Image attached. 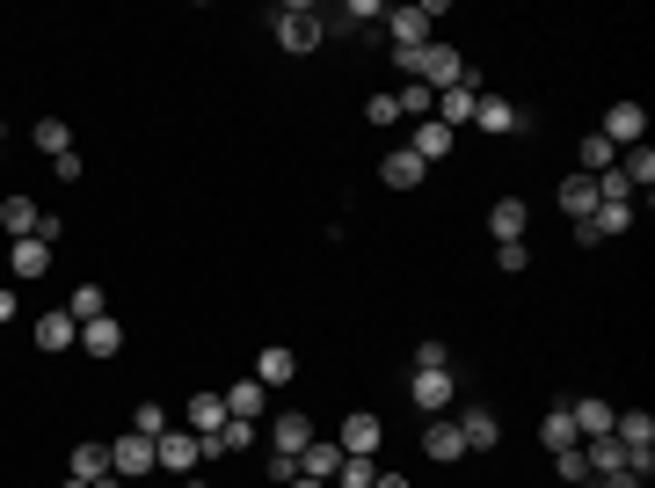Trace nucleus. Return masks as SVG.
Wrapping results in <instances>:
<instances>
[{
	"instance_id": "f257e3e1",
	"label": "nucleus",
	"mask_w": 655,
	"mask_h": 488,
	"mask_svg": "<svg viewBox=\"0 0 655 488\" xmlns=\"http://www.w3.org/2000/svg\"><path fill=\"white\" fill-rule=\"evenodd\" d=\"M394 66L408 73V81H423V87H459L466 81V52H451V44H423V52H394Z\"/></svg>"
},
{
	"instance_id": "f03ea898",
	"label": "nucleus",
	"mask_w": 655,
	"mask_h": 488,
	"mask_svg": "<svg viewBox=\"0 0 655 488\" xmlns=\"http://www.w3.org/2000/svg\"><path fill=\"white\" fill-rule=\"evenodd\" d=\"M270 37H277V52H292V59L321 52V44H328V30H321V8H306V0H292V8H277V15H270Z\"/></svg>"
},
{
	"instance_id": "7ed1b4c3",
	"label": "nucleus",
	"mask_w": 655,
	"mask_h": 488,
	"mask_svg": "<svg viewBox=\"0 0 655 488\" xmlns=\"http://www.w3.org/2000/svg\"><path fill=\"white\" fill-rule=\"evenodd\" d=\"M154 467L175 474V481H190V474L205 467V453H197V430H160V437H154Z\"/></svg>"
},
{
	"instance_id": "20e7f679",
	"label": "nucleus",
	"mask_w": 655,
	"mask_h": 488,
	"mask_svg": "<svg viewBox=\"0 0 655 488\" xmlns=\"http://www.w3.org/2000/svg\"><path fill=\"white\" fill-rule=\"evenodd\" d=\"M597 139L620 146V154H626V146H648V110H641V103H612V110H604V132H597Z\"/></svg>"
},
{
	"instance_id": "39448f33",
	"label": "nucleus",
	"mask_w": 655,
	"mask_h": 488,
	"mask_svg": "<svg viewBox=\"0 0 655 488\" xmlns=\"http://www.w3.org/2000/svg\"><path fill=\"white\" fill-rule=\"evenodd\" d=\"M262 437H270V453H284V459H299V453H306V445H313V437H321V430H313V423H306V416H299V408H277V416H270V423H262Z\"/></svg>"
},
{
	"instance_id": "423d86ee",
	"label": "nucleus",
	"mask_w": 655,
	"mask_h": 488,
	"mask_svg": "<svg viewBox=\"0 0 655 488\" xmlns=\"http://www.w3.org/2000/svg\"><path fill=\"white\" fill-rule=\"evenodd\" d=\"M474 95H481V81H474V73H466L459 87H437V110H430V117L445 124V132H459V139H466V124H474Z\"/></svg>"
},
{
	"instance_id": "0eeeda50",
	"label": "nucleus",
	"mask_w": 655,
	"mask_h": 488,
	"mask_svg": "<svg viewBox=\"0 0 655 488\" xmlns=\"http://www.w3.org/2000/svg\"><path fill=\"white\" fill-rule=\"evenodd\" d=\"M524 124V110L510 103V95H474V132H488V139H510Z\"/></svg>"
},
{
	"instance_id": "6e6552de",
	"label": "nucleus",
	"mask_w": 655,
	"mask_h": 488,
	"mask_svg": "<svg viewBox=\"0 0 655 488\" xmlns=\"http://www.w3.org/2000/svg\"><path fill=\"white\" fill-rule=\"evenodd\" d=\"M219 402H226V416H233V423H262V416H270V386H262L256 372H248V380L226 386Z\"/></svg>"
},
{
	"instance_id": "1a4fd4ad",
	"label": "nucleus",
	"mask_w": 655,
	"mask_h": 488,
	"mask_svg": "<svg viewBox=\"0 0 655 488\" xmlns=\"http://www.w3.org/2000/svg\"><path fill=\"white\" fill-rule=\"evenodd\" d=\"M110 467H117L124 481H146V474H154V437L117 430V445H110Z\"/></svg>"
},
{
	"instance_id": "9d476101",
	"label": "nucleus",
	"mask_w": 655,
	"mask_h": 488,
	"mask_svg": "<svg viewBox=\"0 0 655 488\" xmlns=\"http://www.w3.org/2000/svg\"><path fill=\"white\" fill-rule=\"evenodd\" d=\"M52 256H59V248H52V241H37V233H22V241H8V270H15V284L44 278V270H52Z\"/></svg>"
},
{
	"instance_id": "9b49d317",
	"label": "nucleus",
	"mask_w": 655,
	"mask_h": 488,
	"mask_svg": "<svg viewBox=\"0 0 655 488\" xmlns=\"http://www.w3.org/2000/svg\"><path fill=\"white\" fill-rule=\"evenodd\" d=\"M380 437H386V423L372 416V408H357V416H343V430H335V445H343V453H364V459H380Z\"/></svg>"
},
{
	"instance_id": "f8f14e48",
	"label": "nucleus",
	"mask_w": 655,
	"mask_h": 488,
	"mask_svg": "<svg viewBox=\"0 0 655 488\" xmlns=\"http://www.w3.org/2000/svg\"><path fill=\"white\" fill-rule=\"evenodd\" d=\"M386 37H394V52H423L430 44V15L423 8H386Z\"/></svg>"
},
{
	"instance_id": "ddd939ff",
	"label": "nucleus",
	"mask_w": 655,
	"mask_h": 488,
	"mask_svg": "<svg viewBox=\"0 0 655 488\" xmlns=\"http://www.w3.org/2000/svg\"><path fill=\"white\" fill-rule=\"evenodd\" d=\"M451 146H459V132H445V124L437 117H423V124H408V154L423 160V168H430V160H445Z\"/></svg>"
},
{
	"instance_id": "4468645a",
	"label": "nucleus",
	"mask_w": 655,
	"mask_h": 488,
	"mask_svg": "<svg viewBox=\"0 0 655 488\" xmlns=\"http://www.w3.org/2000/svg\"><path fill=\"white\" fill-rule=\"evenodd\" d=\"M451 386H459L451 372H415V380H408V402L423 408V416H445V408H451Z\"/></svg>"
},
{
	"instance_id": "2eb2a0df",
	"label": "nucleus",
	"mask_w": 655,
	"mask_h": 488,
	"mask_svg": "<svg viewBox=\"0 0 655 488\" xmlns=\"http://www.w3.org/2000/svg\"><path fill=\"white\" fill-rule=\"evenodd\" d=\"M73 343H81V321H73V314H59V307H52V314L37 321V350H44V357H66Z\"/></svg>"
},
{
	"instance_id": "dca6fc26",
	"label": "nucleus",
	"mask_w": 655,
	"mask_h": 488,
	"mask_svg": "<svg viewBox=\"0 0 655 488\" xmlns=\"http://www.w3.org/2000/svg\"><path fill=\"white\" fill-rule=\"evenodd\" d=\"M81 350H87V357H117V350H124V321L117 314L81 321Z\"/></svg>"
},
{
	"instance_id": "f3484780",
	"label": "nucleus",
	"mask_w": 655,
	"mask_h": 488,
	"mask_svg": "<svg viewBox=\"0 0 655 488\" xmlns=\"http://www.w3.org/2000/svg\"><path fill=\"white\" fill-rule=\"evenodd\" d=\"M423 453L437 459V467H451V459H466V437L451 416H430V430H423Z\"/></svg>"
},
{
	"instance_id": "a211bd4d",
	"label": "nucleus",
	"mask_w": 655,
	"mask_h": 488,
	"mask_svg": "<svg viewBox=\"0 0 655 488\" xmlns=\"http://www.w3.org/2000/svg\"><path fill=\"white\" fill-rule=\"evenodd\" d=\"M569 416H575V437H612L620 408H612V402H597V394H583V402H569Z\"/></svg>"
},
{
	"instance_id": "6ab92c4d",
	"label": "nucleus",
	"mask_w": 655,
	"mask_h": 488,
	"mask_svg": "<svg viewBox=\"0 0 655 488\" xmlns=\"http://www.w3.org/2000/svg\"><path fill=\"white\" fill-rule=\"evenodd\" d=\"M459 437H466V453H496V445H502L496 408H466V416H459Z\"/></svg>"
},
{
	"instance_id": "aec40b11",
	"label": "nucleus",
	"mask_w": 655,
	"mask_h": 488,
	"mask_svg": "<svg viewBox=\"0 0 655 488\" xmlns=\"http://www.w3.org/2000/svg\"><path fill=\"white\" fill-rule=\"evenodd\" d=\"M488 233H496V241H524V233H532V219H524V197H496V211H488Z\"/></svg>"
},
{
	"instance_id": "412c9836",
	"label": "nucleus",
	"mask_w": 655,
	"mask_h": 488,
	"mask_svg": "<svg viewBox=\"0 0 655 488\" xmlns=\"http://www.w3.org/2000/svg\"><path fill=\"white\" fill-rule=\"evenodd\" d=\"M380 175H386V190H423V175H430V168H423L408 146H394V154L380 160Z\"/></svg>"
},
{
	"instance_id": "4be33fe9",
	"label": "nucleus",
	"mask_w": 655,
	"mask_h": 488,
	"mask_svg": "<svg viewBox=\"0 0 655 488\" xmlns=\"http://www.w3.org/2000/svg\"><path fill=\"white\" fill-rule=\"evenodd\" d=\"M256 380L270 386V394H277V386H292V380H299V357H292V350H284V343H270V350H262V357H256Z\"/></svg>"
},
{
	"instance_id": "5701e85b",
	"label": "nucleus",
	"mask_w": 655,
	"mask_h": 488,
	"mask_svg": "<svg viewBox=\"0 0 655 488\" xmlns=\"http://www.w3.org/2000/svg\"><path fill=\"white\" fill-rule=\"evenodd\" d=\"M612 437H620L626 453H655V416L648 408H626V416L612 423Z\"/></svg>"
},
{
	"instance_id": "b1692460",
	"label": "nucleus",
	"mask_w": 655,
	"mask_h": 488,
	"mask_svg": "<svg viewBox=\"0 0 655 488\" xmlns=\"http://www.w3.org/2000/svg\"><path fill=\"white\" fill-rule=\"evenodd\" d=\"M539 445H547V453H569V445H583V437H575L569 402H553V408H547V423H539Z\"/></svg>"
},
{
	"instance_id": "393cba45",
	"label": "nucleus",
	"mask_w": 655,
	"mask_h": 488,
	"mask_svg": "<svg viewBox=\"0 0 655 488\" xmlns=\"http://www.w3.org/2000/svg\"><path fill=\"white\" fill-rule=\"evenodd\" d=\"M335 467H343V445H335V437H313L306 453H299V474H313V481H335Z\"/></svg>"
},
{
	"instance_id": "a878e982",
	"label": "nucleus",
	"mask_w": 655,
	"mask_h": 488,
	"mask_svg": "<svg viewBox=\"0 0 655 488\" xmlns=\"http://www.w3.org/2000/svg\"><path fill=\"white\" fill-rule=\"evenodd\" d=\"M561 211H569V227L590 219V211H597V175H569V183H561Z\"/></svg>"
},
{
	"instance_id": "bb28decb",
	"label": "nucleus",
	"mask_w": 655,
	"mask_h": 488,
	"mask_svg": "<svg viewBox=\"0 0 655 488\" xmlns=\"http://www.w3.org/2000/svg\"><path fill=\"white\" fill-rule=\"evenodd\" d=\"M37 219H44V211H37L30 197H0V227H8V241H22V233H37Z\"/></svg>"
},
{
	"instance_id": "cd10ccee",
	"label": "nucleus",
	"mask_w": 655,
	"mask_h": 488,
	"mask_svg": "<svg viewBox=\"0 0 655 488\" xmlns=\"http://www.w3.org/2000/svg\"><path fill=\"white\" fill-rule=\"evenodd\" d=\"M66 467H73V481H103V474H110V445H95V437H87V445H73Z\"/></svg>"
},
{
	"instance_id": "c85d7f7f",
	"label": "nucleus",
	"mask_w": 655,
	"mask_h": 488,
	"mask_svg": "<svg viewBox=\"0 0 655 488\" xmlns=\"http://www.w3.org/2000/svg\"><path fill=\"white\" fill-rule=\"evenodd\" d=\"M394 103H401V117H408V124H423V117L437 110V87H423V81H401V87H394Z\"/></svg>"
},
{
	"instance_id": "c756f323",
	"label": "nucleus",
	"mask_w": 655,
	"mask_h": 488,
	"mask_svg": "<svg viewBox=\"0 0 655 488\" xmlns=\"http://www.w3.org/2000/svg\"><path fill=\"white\" fill-rule=\"evenodd\" d=\"M183 423H190L197 437H205V430H219V423H226V402H219V394H190V408H183Z\"/></svg>"
},
{
	"instance_id": "7c9ffc66",
	"label": "nucleus",
	"mask_w": 655,
	"mask_h": 488,
	"mask_svg": "<svg viewBox=\"0 0 655 488\" xmlns=\"http://www.w3.org/2000/svg\"><path fill=\"white\" fill-rule=\"evenodd\" d=\"M372 481H380V459L343 453V467H335V481H328V488H372Z\"/></svg>"
},
{
	"instance_id": "2f4dec72",
	"label": "nucleus",
	"mask_w": 655,
	"mask_h": 488,
	"mask_svg": "<svg viewBox=\"0 0 655 488\" xmlns=\"http://www.w3.org/2000/svg\"><path fill=\"white\" fill-rule=\"evenodd\" d=\"M553 481H561V488H590V459H583V445L553 453Z\"/></svg>"
},
{
	"instance_id": "473e14b6",
	"label": "nucleus",
	"mask_w": 655,
	"mask_h": 488,
	"mask_svg": "<svg viewBox=\"0 0 655 488\" xmlns=\"http://www.w3.org/2000/svg\"><path fill=\"white\" fill-rule=\"evenodd\" d=\"M30 139H37V154H44V160L73 154V132H66V124H59V117H44V124H37V132H30Z\"/></svg>"
},
{
	"instance_id": "72a5a7b5",
	"label": "nucleus",
	"mask_w": 655,
	"mask_h": 488,
	"mask_svg": "<svg viewBox=\"0 0 655 488\" xmlns=\"http://www.w3.org/2000/svg\"><path fill=\"white\" fill-rule=\"evenodd\" d=\"M66 314H73V321H95V314H110V299H103V284H73V299H66Z\"/></svg>"
},
{
	"instance_id": "f704fd0d",
	"label": "nucleus",
	"mask_w": 655,
	"mask_h": 488,
	"mask_svg": "<svg viewBox=\"0 0 655 488\" xmlns=\"http://www.w3.org/2000/svg\"><path fill=\"white\" fill-rule=\"evenodd\" d=\"M604 168H620V146H604L597 132H590V139H583V168H575V175H604Z\"/></svg>"
},
{
	"instance_id": "c9c22d12",
	"label": "nucleus",
	"mask_w": 655,
	"mask_h": 488,
	"mask_svg": "<svg viewBox=\"0 0 655 488\" xmlns=\"http://www.w3.org/2000/svg\"><path fill=\"white\" fill-rule=\"evenodd\" d=\"M415 372H451V350L437 343V335H423V343H415Z\"/></svg>"
},
{
	"instance_id": "e433bc0d",
	"label": "nucleus",
	"mask_w": 655,
	"mask_h": 488,
	"mask_svg": "<svg viewBox=\"0 0 655 488\" xmlns=\"http://www.w3.org/2000/svg\"><path fill=\"white\" fill-rule=\"evenodd\" d=\"M364 124H401V103H394V87H380V95H372V103H364Z\"/></svg>"
},
{
	"instance_id": "4c0bfd02",
	"label": "nucleus",
	"mask_w": 655,
	"mask_h": 488,
	"mask_svg": "<svg viewBox=\"0 0 655 488\" xmlns=\"http://www.w3.org/2000/svg\"><path fill=\"white\" fill-rule=\"evenodd\" d=\"M132 430L138 437H160V430H168V408H160V402H138L132 408Z\"/></svg>"
},
{
	"instance_id": "58836bf2",
	"label": "nucleus",
	"mask_w": 655,
	"mask_h": 488,
	"mask_svg": "<svg viewBox=\"0 0 655 488\" xmlns=\"http://www.w3.org/2000/svg\"><path fill=\"white\" fill-rule=\"evenodd\" d=\"M524 262H532V241H496V270H510V278H518Z\"/></svg>"
},
{
	"instance_id": "ea45409f",
	"label": "nucleus",
	"mask_w": 655,
	"mask_h": 488,
	"mask_svg": "<svg viewBox=\"0 0 655 488\" xmlns=\"http://www.w3.org/2000/svg\"><path fill=\"white\" fill-rule=\"evenodd\" d=\"M292 474H299V459H284V453H270V459H262V481H270V488H284Z\"/></svg>"
},
{
	"instance_id": "a19ab883",
	"label": "nucleus",
	"mask_w": 655,
	"mask_h": 488,
	"mask_svg": "<svg viewBox=\"0 0 655 488\" xmlns=\"http://www.w3.org/2000/svg\"><path fill=\"white\" fill-rule=\"evenodd\" d=\"M590 488H648V481H641L634 467H612V474H597V481H590Z\"/></svg>"
},
{
	"instance_id": "79ce46f5",
	"label": "nucleus",
	"mask_w": 655,
	"mask_h": 488,
	"mask_svg": "<svg viewBox=\"0 0 655 488\" xmlns=\"http://www.w3.org/2000/svg\"><path fill=\"white\" fill-rule=\"evenodd\" d=\"M15 314H22V299L8 292V284H0V329H8V321H15Z\"/></svg>"
},
{
	"instance_id": "37998d69",
	"label": "nucleus",
	"mask_w": 655,
	"mask_h": 488,
	"mask_svg": "<svg viewBox=\"0 0 655 488\" xmlns=\"http://www.w3.org/2000/svg\"><path fill=\"white\" fill-rule=\"evenodd\" d=\"M372 488H408V474H380V481H372Z\"/></svg>"
},
{
	"instance_id": "c03bdc74",
	"label": "nucleus",
	"mask_w": 655,
	"mask_h": 488,
	"mask_svg": "<svg viewBox=\"0 0 655 488\" xmlns=\"http://www.w3.org/2000/svg\"><path fill=\"white\" fill-rule=\"evenodd\" d=\"M87 488H124V474H117V467H110V474H103V481H87Z\"/></svg>"
},
{
	"instance_id": "a18cd8bd",
	"label": "nucleus",
	"mask_w": 655,
	"mask_h": 488,
	"mask_svg": "<svg viewBox=\"0 0 655 488\" xmlns=\"http://www.w3.org/2000/svg\"><path fill=\"white\" fill-rule=\"evenodd\" d=\"M284 488H328V481H313V474H292V481H284Z\"/></svg>"
},
{
	"instance_id": "49530a36",
	"label": "nucleus",
	"mask_w": 655,
	"mask_h": 488,
	"mask_svg": "<svg viewBox=\"0 0 655 488\" xmlns=\"http://www.w3.org/2000/svg\"><path fill=\"white\" fill-rule=\"evenodd\" d=\"M59 488H87V481H73V474H66V481H59Z\"/></svg>"
},
{
	"instance_id": "de8ad7c7",
	"label": "nucleus",
	"mask_w": 655,
	"mask_h": 488,
	"mask_svg": "<svg viewBox=\"0 0 655 488\" xmlns=\"http://www.w3.org/2000/svg\"><path fill=\"white\" fill-rule=\"evenodd\" d=\"M175 488H205V481H175Z\"/></svg>"
},
{
	"instance_id": "09e8293b",
	"label": "nucleus",
	"mask_w": 655,
	"mask_h": 488,
	"mask_svg": "<svg viewBox=\"0 0 655 488\" xmlns=\"http://www.w3.org/2000/svg\"><path fill=\"white\" fill-rule=\"evenodd\" d=\"M0 139H8V132H0Z\"/></svg>"
}]
</instances>
